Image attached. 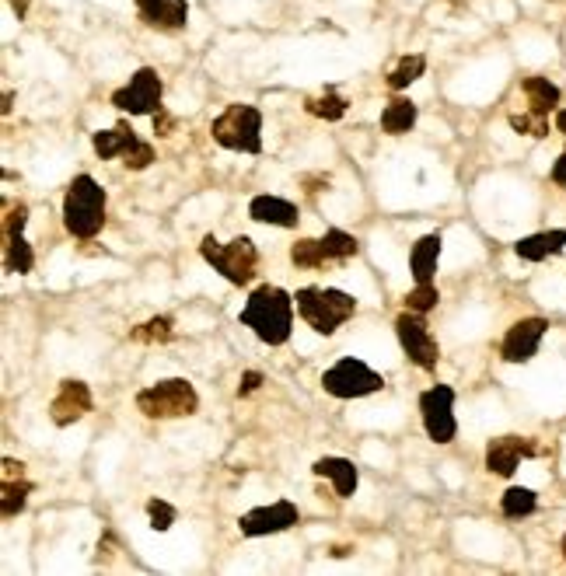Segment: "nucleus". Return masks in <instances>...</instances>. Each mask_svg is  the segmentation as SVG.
I'll use <instances>...</instances> for the list:
<instances>
[{
  "instance_id": "f257e3e1",
  "label": "nucleus",
  "mask_w": 566,
  "mask_h": 576,
  "mask_svg": "<svg viewBox=\"0 0 566 576\" xmlns=\"http://www.w3.org/2000/svg\"><path fill=\"white\" fill-rule=\"evenodd\" d=\"M238 322L245 329L256 332L259 343L266 346H283L290 339V329H294V297L283 287H273V283H263L249 294Z\"/></svg>"
},
{
  "instance_id": "f03ea898",
  "label": "nucleus",
  "mask_w": 566,
  "mask_h": 576,
  "mask_svg": "<svg viewBox=\"0 0 566 576\" xmlns=\"http://www.w3.org/2000/svg\"><path fill=\"white\" fill-rule=\"evenodd\" d=\"M297 315L318 332V336H332L339 332L353 315H357V297L336 287H301L294 294Z\"/></svg>"
},
{
  "instance_id": "7ed1b4c3",
  "label": "nucleus",
  "mask_w": 566,
  "mask_h": 576,
  "mask_svg": "<svg viewBox=\"0 0 566 576\" xmlns=\"http://www.w3.org/2000/svg\"><path fill=\"white\" fill-rule=\"evenodd\" d=\"M63 227L81 241H91L105 227V189L91 175H74V182L67 186Z\"/></svg>"
},
{
  "instance_id": "20e7f679",
  "label": "nucleus",
  "mask_w": 566,
  "mask_h": 576,
  "mask_svg": "<svg viewBox=\"0 0 566 576\" xmlns=\"http://www.w3.org/2000/svg\"><path fill=\"white\" fill-rule=\"evenodd\" d=\"M200 255L207 266H214V273H221L224 280L235 283V287H249V283L256 280L259 248H256V241L245 238V234L231 238L228 245H221L214 234H207V238L200 241Z\"/></svg>"
},
{
  "instance_id": "39448f33",
  "label": "nucleus",
  "mask_w": 566,
  "mask_h": 576,
  "mask_svg": "<svg viewBox=\"0 0 566 576\" xmlns=\"http://www.w3.org/2000/svg\"><path fill=\"white\" fill-rule=\"evenodd\" d=\"M210 133L221 147L238 154H259L263 151V112L256 105L235 102L210 123Z\"/></svg>"
},
{
  "instance_id": "423d86ee",
  "label": "nucleus",
  "mask_w": 566,
  "mask_h": 576,
  "mask_svg": "<svg viewBox=\"0 0 566 576\" xmlns=\"http://www.w3.org/2000/svg\"><path fill=\"white\" fill-rule=\"evenodd\" d=\"M137 409L147 419H182L196 416L200 409V395L186 378H165L147 384L144 391H137Z\"/></svg>"
},
{
  "instance_id": "0eeeda50",
  "label": "nucleus",
  "mask_w": 566,
  "mask_h": 576,
  "mask_svg": "<svg viewBox=\"0 0 566 576\" xmlns=\"http://www.w3.org/2000/svg\"><path fill=\"white\" fill-rule=\"evenodd\" d=\"M91 147H95V154L102 161L119 158L130 172H144V168L154 165V147L147 140H140L130 123H116L112 130H98L91 137Z\"/></svg>"
},
{
  "instance_id": "6e6552de",
  "label": "nucleus",
  "mask_w": 566,
  "mask_h": 576,
  "mask_svg": "<svg viewBox=\"0 0 566 576\" xmlns=\"http://www.w3.org/2000/svg\"><path fill=\"white\" fill-rule=\"evenodd\" d=\"M360 252V241L353 234L339 231H325L322 238H301L294 248H290V262L301 269H322L325 262H343V259H353Z\"/></svg>"
},
{
  "instance_id": "1a4fd4ad",
  "label": "nucleus",
  "mask_w": 566,
  "mask_h": 576,
  "mask_svg": "<svg viewBox=\"0 0 566 576\" xmlns=\"http://www.w3.org/2000/svg\"><path fill=\"white\" fill-rule=\"evenodd\" d=\"M395 336H399V346H402V353L409 357V364H416L420 371H427V374L437 371V364H441V346H437L427 318L406 308L399 318H395Z\"/></svg>"
},
{
  "instance_id": "9d476101",
  "label": "nucleus",
  "mask_w": 566,
  "mask_h": 576,
  "mask_svg": "<svg viewBox=\"0 0 566 576\" xmlns=\"http://www.w3.org/2000/svg\"><path fill=\"white\" fill-rule=\"evenodd\" d=\"M322 388L329 391L332 398H367L385 388V378H381L374 367H367L364 360L343 357L339 364H332L329 371L322 374Z\"/></svg>"
},
{
  "instance_id": "9b49d317",
  "label": "nucleus",
  "mask_w": 566,
  "mask_h": 576,
  "mask_svg": "<svg viewBox=\"0 0 566 576\" xmlns=\"http://www.w3.org/2000/svg\"><path fill=\"white\" fill-rule=\"evenodd\" d=\"M161 95H165V84H161L158 70L140 67L123 88L112 91V105L119 112H130V116H154V112H161Z\"/></svg>"
},
{
  "instance_id": "f8f14e48",
  "label": "nucleus",
  "mask_w": 566,
  "mask_h": 576,
  "mask_svg": "<svg viewBox=\"0 0 566 576\" xmlns=\"http://www.w3.org/2000/svg\"><path fill=\"white\" fill-rule=\"evenodd\" d=\"M420 412H423V430L434 444H451L458 433L455 419V388L448 384H434L420 395Z\"/></svg>"
},
{
  "instance_id": "ddd939ff",
  "label": "nucleus",
  "mask_w": 566,
  "mask_h": 576,
  "mask_svg": "<svg viewBox=\"0 0 566 576\" xmlns=\"http://www.w3.org/2000/svg\"><path fill=\"white\" fill-rule=\"evenodd\" d=\"M546 332H549L546 318H521V322H514L507 329L504 343H500V360L504 364H528V360H535Z\"/></svg>"
},
{
  "instance_id": "4468645a",
  "label": "nucleus",
  "mask_w": 566,
  "mask_h": 576,
  "mask_svg": "<svg viewBox=\"0 0 566 576\" xmlns=\"http://www.w3.org/2000/svg\"><path fill=\"white\" fill-rule=\"evenodd\" d=\"M301 521V510L290 500H277L270 507H256L249 514L238 517V528H242L245 538H266V535H280V531H290Z\"/></svg>"
},
{
  "instance_id": "2eb2a0df",
  "label": "nucleus",
  "mask_w": 566,
  "mask_h": 576,
  "mask_svg": "<svg viewBox=\"0 0 566 576\" xmlns=\"http://www.w3.org/2000/svg\"><path fill=\"white\" fill-rule=\"evenodd\" d=\"M535 454H539L535 440L507 433V437L490 440V447H486V468H490L493 475H500V479H511V475L521 468V461L535 458Z\"/></svg>"
},
{
  "instance_id": "dca6fc26",
  "label": "nucleus",
  "mask_w": 566,
  "mask_h": 576,
  "mask_svg": "<svg viewBox=\"0 0 566 576\" xmlns=\"http://www.w3.org/2000/svg\"><path fill=\"white\" fill-rule=\"evenodd\" d=\"M91 405H95V398H91L88 384L77 378H67V381H60L53 402H49V419H53L56 426H74L88 416Z\"/></svg>"
},
{
  "instance_id": "f3484780",
  "label": "nucleus",
  "mask_w": 566,
  "mask_h": 576,
  "mask_svg": "<svg viewBox=\"0 0 566 576\" xmlns=\"http://www.w3.org/2000/svg\"><path fill=\"white\" fill-rule=\"evenodd\" d=\"M137 11L144 25L158 28V32H182L189 25L186 0H137Z\"/></svg>"
},
{
  "instance_id": "a211bd4d",
  "label": "nucleus",
  "mask_w": 566,
  "mask_h": 576,
  "mask_svg": "<svg viewBox=\"0 0 566 576\" xmlns=\"http://www.w3.org/2000/svg\"><path fill=\"white\" fill-rule=\"evenodd\" d=\"M311 472H315L318 479H329L339 500H350V496L357 493L360 475H357V465H353V461H346V458H318L315 465H311Z\"/></svg>"
},
{
  "instance_id": "6ab92c4d",
  "label": "nucleus",
  "mask_w": 566,
  "mask_h": 576,
  "mask_svg": "<svg viewBox=\"0 0 566 576\" xmlns=\"http://www.w3.org/2000/svg\"><path fill=\"white\" fill-rule=\"evenodd\" d=\"M249 217L259 220V224H273V227H297V220H301V210H297L290 199L256 196L249 203Z\"/></svg>"
},
{
  "instance_id": "aec40b11",
  "label": "nucleus",
  "mask_w": 566,
  "mask_h": 576,
  "mask_svg": "<svg viewBox=\"0 0 566 576\" xmlns=\"http://www.w3.org/2000/svg\"><path fill=\"white\" fill-rule=\"evenodd\" d=\"M566 248V231L556 227V231H539V234H528L514 245V255L525 262H546L553 255H560Z\"/></svg>"
},
{
  "instance_id": "412c9836",
  "label": "nucleus",
  "mask_w": 566,
  "mask_h": 576,
  "mask_svg": "<svg viewBox=\"0 0 566 576\" xmlns=\"http://www.w3.org/2000/svg\"><path fill=\"white\" fill-rule=\"evenodd\" d=\"M441 248H444L441 234H423V238L413 245V252H409V269H413L416 283H434L437 262H441Z\"/></svg>"
},
{
  "instance_id": "4be33fe9",
  "label": "nucleus",
  "mask_w": 566,
  "mask_h": 576,
  "mask_svg": "<svg viewBox=\"0 0 566 576\" xmlns=\"http://www.w3.org/2000/svg\"><path fill=\"white\" fill-rule=\"evenodd\" d=\"M521 91L528 98V112H539V116H553L556 105H560V88L549 77H525Z\"/></svg>"
},
{
  "instance_id": "5701e85b",
  "label": "nucleus",
  "mask_w": 566,
  "mask_h": 576,
  "mask_svg": "<svg viewBox=\"0 0 566 576\" xmlns=\"http://www.w3.org/2000/svg\"><path fill=\"white\" fill-rule=\"evenodd\" d=\"M413 126H416L413 98H392V102L385 105V112H381V130H385L388 137H402V133H409Z\"/></svg>"
},
{
  "instance_id": "b1692460",
  "label": "nucleus",
  "mask_w": 566,
  "mask_h": 576,
  "mask_svg": "<svg viewBox=\"0 0 566 576\" xmlns=\"http://www.w3.org/2000/svg\"><path fill=\"white\" fill-rule=\"evenodd\" d=\"M304 109H308V116L325 119V123H336V119L346 116V98L339 95L336 88H325L322 95H311L308 102H304Z\"/></svg>"
},
{
  "instance_id": "393cba45",
  "label": "nucleus",
  "mask_w": 566,
  "mask_h": 576,
  "mask_svg": "<svg viewBox=\"0 0 566 576\" xmlns=\"http://www.w3.org/2000/svg\"><path fill=\"white\" fill-rule=\"evenodd\" d=\"M535 507H539V496H535V489L528 486H511L504 496H500V510H504V517H528L535 514Z\"/></svg>"
},
{
  "instance_id": "a878e982",
  "label": "nucleus",
  "mask_w": 566,
  "mask_h": 576,
  "mask_svg": "<svg viewBox=\"0 0 566 576\" xmlns=\"http://www.w3.org/2000/svg\"><path fill=\"white\" fill-rule=\"evenodd\" d=\"M28 493H32V482L4 479V489H0V514H4V521H11V517H18L25 510Z\"/></svg>"
},
{
  "instance_id": "bb28decb",
  "label": "nucleus",
  "mask_w": 566,
  "mask_h": 576,
  "mask_svg": "<svg viewBox=\"0 0 566 576\" xmlns=\"http://www.w3.org/2000/svg\"><path fill=\"white\" fill-rule=\"evenodd\" d=\"M423 70H427V60H423L420 53H413V56H402L399 63H395V70L388 74V88L392 91H402V88H409V84H416L423 77Z\"/></svg>"
},
{
  "instance_id": "cd10ccee",
  "label": "nucleus",
  "mask_w": 566,
  "mask_h": 576,
  "mask_svg": "<svg viewBox=\"0 0 566 576\" xmlns=\"http://www.w3.org/2000/svg\"><path fill=\"white\" fill-rule=\"evenodd\" d=\"M4 262H7V273H18V276H25V273H32L35 269V255H32V245H28L25 238H7V255H4Z\"/></svg>"
},
{
  "instance_id": "c85d7f7f",
  "label": "nucleus",
  "mask_w": 566,
  "mask_h": 576,
  "mask_svg": "<svg viewBox=\"0 0 566 576\" xmlns=\"http://www.w3.org/2000/svg\"><path fill=\"white\" fill-rule=\"evenodd\" d=\"M172 318L168 315H158V318H151V322H144V325H137V329L130 332V339L133 343H168L172 339Z\"/></svg>"
},
{
  "instance_id": "c756f323",
  "label": "nucleus",
  "mask_w": 566,
  "mask_h": 576,
  "mask_svg": "<svg viewBox=\"0 0 566 576\" xmlns=\"http://www.w3.org/2000/svg\"><path fill=\"white\" fill-rule=\"evenodd\" d=\"M511 126L521 137H549V116H539V112H511Z\"/></svg>"
},
{
  "instance_id": "7c9ffc66",
  "label": "nucleus",
  "mask_w": 566,
  "mask_h": 576,
  "mask_svg": "<svg viewBox=\"0 0 566 576\" xmlns=\"http://www.w3.org/2000/svg\"><path fill=\"white\" fill-rule=\"evenodd\" d=\"M437 301H441V294H437L434 283H416V287L406 294V308L416 311V315H427V311H434Z\"/></svg>"
},
{
  "instance_id": "2f4dec72",
  "label": "nucleus",
  "mask_w": 566,
  "mask_h": 576,
  "mask_svg": "<svg viewBox=\"0 0 566 576\" xmlns=\"http://www.w3.org/2000/svg\"><path fill=\"white\" fill-rule=\"evenodd\" d=\"M147 521H151L154 531H168L175 521H179V510H175L168 500H158V496H154V500H147Z\"/></svg>"
},
{
  "instance_id": "473e14b6",
  "label": "nucleus",
  "mask_w": 566,
  "mask_h": 576,
  "mask_svg": "<svg viewBox=\"0 0 566 576\" xmlns=\"http://www.w3.org/2000/svg\"><path fill=\"white\" fill-rule=\"evenodd\" d=\"M25 224H28V206L25 203L11 206V210H7V217H4V234H7V238H18V234L25 231Z\"/></svg>"
},
{
  "instance_id": "72a5a7b5",
  "label": "nucleus",
  "mask_w": 566,
  "mask_h": 576,
  "mask_svg": "<svg viewBox=\"0 0 566 576\" xmlns=\"http://www.w3.org/2000/svg\"><path fill=\"white\" fill-rule=\"evenodd\" d=\"M259 384H263V374H259V371H245L242 384H238V398H245V395H252V391H259Z\"/></svg>"
},
{
  "instance_id": "f704fd0d",
  "label": "nucleus",
  "mask_w": 566,
  "mask_h": 576,
  "mask_svg": "<svg viewBox=\"0 0 566 576\" xmlns=\"http://www.w3.org/2000/svg\"><path fill=\"white\" fill-rule=\"evenodd\" d=\"M172 126H175L172 116H165V112H154V133H158V137H168V133H172Z\"/></svg>"
},
{
  "instance_id": "c9c22d12",
  "label": "nucleus",
  "mask_w": 566,
  "mask_h": 576,
  "mask_svg": "<svg viewBox=\"0 0 566 576\" xmlns=\"http://www.w3.org/2000/svg\"><path fill=\"white\" fill-rule=\"evenodd\" d=\"M549 179H553L560 189H566V151L560 154V158H556V165H553V172H549Z\"/></svg>"
},
{
  "instance_id": "e433bc0d",
  "label": "nucleus",
  "mask_w": 566,
  "mask_h": 576,
  "mask_svg": "<svg viewBox=\"0 0 566 576\" xmlns=\"http://www.w3.org/2000/svg\"><path fill=\"white\" fill-rule=\"evenodd\" d=\"M21 461H14V458H4V479H21Z\"/></svg>"
},
{
  "instance_id": "4c0bfd02",
  "label": "nucleus",
  "mask_w": 566,
  "mask_h": 576,
  "mask_svg": "<svg viewBox=\"0 0 566 576\" xmlns=\"http://www.w3.org/2000/svg\"><path fill=\"white\" fill-rule=\"evenodd\" d=\"M7 4H11V11L18 14V18H25L28 7H32V0H7Z\"/></svg>"
},
{
  "instance_id": "58836bf2",
  "label": "nucleus",
  "mask_w": 566,
  "mask_h": 576,
  "mask_svg": "<svg viewBox=\"0 0 566 576\" xmlns=\"http://www.w3.org/2000/svg\"><path fill=\"white\" fill-rule=\"evenodd\" d=\"M556 130H560L563 137H566V109H560V112H556Z\"/></svg>"
},
{
  "instance_id": "ea45409f",
  "label": "nucleus",
  "mask_w": 566,
  "mask_h": 576,
  "mask_svg": "<svg viewBox=\"0 0 566 576\" xmlns=\"http://www.w3.org/2000/svg\"><path fill=\"white\" fill-rule=\"evenodd\" d=\"M563 556H566V535H563Z\"/></svg>"
}]
</instances>
